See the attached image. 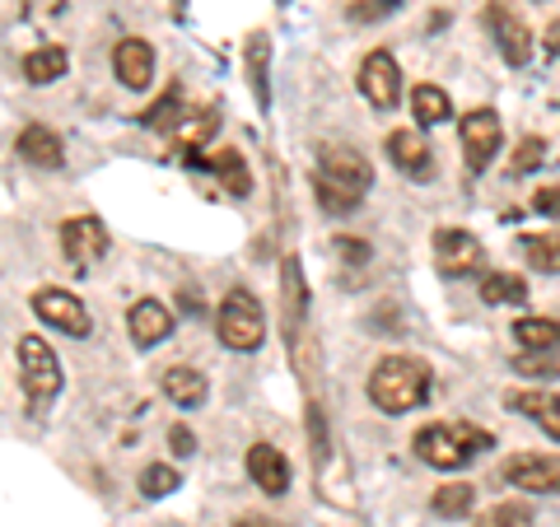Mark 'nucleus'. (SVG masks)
Listing matches in <instances>:
<instances>
[{
  "instance_id": "12",
  "label": "nucleus",
  "mask_w": 560,
  "mask_h": 527,
  "mask_svg": "<svg viewBox=\"0 0 560 527\" xmlns=\"http://www.w3.org/2000/svg\"><path fill=\"white\" fill-rule=\"evenodd\" d=\"M318 173L355 187V191H370V183H374L370 160H364L360 150H346V145H318Z\"/></svg>"
},
{
  "instance_id": "17",
  "label": "nucleus",
  "mask_w": 560,
  "mask_h": 527,
  "mask_svg": "<svg viewBox=\"0 0 560 527\" xmlns=\"http://www.w3.org/2000/svg\"><path fill=\"white\" fill-rule=\"evenodd\" d=\"M164 131H168L173 145L197 150V145H206V140L220 131V113L215 108H178V117H173Z\"/></svg>"
},
{
  "instance_id": "39",
  "label": "nucleus",
  "mask_w": 560,
  "mask_h": 527,
  "mask_svg": "<svg viewBox=\"0 0 560 527\" xmlns=\"http://www.w3.org/2000/svg\"><path fill=\"white\" fill-rule=\"evenodd\" d=\"M168 444H173V453H178V458H191V453H197V434H191L187 425H173V430H168Z\"/></svg>"
},
{
  "instance_id": "34",
  "label": "nucleus",
  "mask_w": 560,
  "mask_h": 527,
  "mask_svg": "<svg viewBox=\"0 0 560 527\" xmlns=\"http://www.w3.org/2000/svg\"><path fill=\"white\" fill-rule=\"evenodd\" d=\"M541 160H547V140L523 136L518 150H514V173H533V168H541Z\"/></svg>"
},
{
  "instance_id": "30",
  "label": "nucleus",
  "mask_w": 560,
  "mask_h": 527,
  "mask_svg": "<svg viewBox=\"0 0 560 527\" xmlns=\"http://www.w3.org/2000/svg\"><path fill=\"white\" fill-rule=\"evenodd\" d=\"M523 257H528L541 276H560V230L541 234V238H523Z\"/></svg>"
},
{
  "instance_id": "5",
  "label": "nucleus",
  "mask_w": 560,
  "mask_h": 527,
  "mask_svg": "<svg viewBox=\"0 0 560 527\" xmlns=\"http://www.w3.org/2000/svg\"><path fill=\"white\" fill-rule=\"evenodd\" d=\"M458 140H463V164L467 173H486L490 164H495V154H500V117L490 113V108H477V113H467L463 117V127H458Z\"/></svg>"
},
{
  "instance_id": "13",
  "label": "nucleus",
  "mask_w": 560,
  "mask_h": 527,
  "mask_svg": "<svg viewBox=\"0 0 560 527\" xmlns=\"http://www.w3.org/2000/svg\"><path fill=\"white\" fill-rule=\"evenodd\" d=\"M113 70L127 90H150L154 80V47L145 38H121L113 51Z\"/></svg>"
},
{
  "instance_id": "7",
  "label": "nucleus",
  "mask_w": 560,
  "mask_h": 527,
  "mask_svg": "<svg viewBox=\"0 0 560 527\" xmlns=\"http://www.w3.org/2000/svg\"><path fill=\"white\" fill-rule=\"evenodd\" d=\"M108 248H113V238H108V230H103L98 215H75V220L61 224V253H66V261L75 271L103 261V257H108Z\"/></svg>"
},
{
  "instance_id": "8",
  "label": "nucleus",
  "mask_w": 560,
  "mask_h": 527,
  "mask_svg": "<svg viewBox=\"0 0 560 527\" xmlns=\"http://www.w3.org/2000/svg\"><path fill=\"white\" fill-rule=\"evenodd\" d=\"M33 313H38L47 327L66 331V337H90L94 331V318H90V308H84V298H75L70 290H57V285L33 294Z\"/></svg>"
},
{
  "instance_id": "16",
  "label": "nucleus",
  "mask_w": 560,
  "mask_h": 527,
  "mask_svg": "<svg viewBox=\"0 0 560 527\" xmlns=\"http://www.w3.org/2000/svg\"><path fill=\"white\" fill-rule=\"evenodd\" d=\"M383 150H388V160L407 173V178H420L425 183L430 173H434V154H430V145L420 140L416 131H393L388 140H383Z\"/></svg>"
},
{
  "instance_id": "25",
  "label": "nucleus",
  "mask_w": 560,
  "mask_h": 527,
  "mask_svg": "<svg viewBox=\"0 0 560 527\" xmlns=\"http://www.w3.org/2000/svg\"><path fill=\"white\" fill-rule=\"evenodd\" d=\"M411 113H416L420 127H440V121L453 117V103H448V94L440 90V84H416L411 90Z\"/></svg>"
},
{
  "instance_id": "2",
  "label": "nucleus",
  "mask_w": 560,
  "mask_h": 527,
  "mask_svg": "<svg viewBox=\"0 0 560 527\" xmlns=\"http://www.w3.org/2000/svg\"><path fill=\"white\" fill-rule=\"evenodd\" d=\"M486 448H495V438H490L481 425H467V420L425 425V430L416 434V458L430 462L434 471H458V467H467Z\"/></svg>"
},
{
  "instance_id": "4",
  "label": "nucleus",
  "mask_w": 560,
  "mask_h": 527,
  "mask_svg": "<svg viewBox=\"0 0 560 527\" xmlns=\"http://www.w3.org/2000/svg\"><path fill=\"white\" fill-rule=\"evenodd\" d=\"M14 355H20V383H24L28 401L33 407H47L66 383L57 350H51L43 337H20V350H14Z\"/></svg>"
},
{
  "instance_id": "23",
  "label": "nucleus",
  "mask_w": 560,
  "mask_h": 527,
  "mask_svg": "<svg viewBox=\"0 0 560 527\" xmlns=\"http://www.w3.org/2000/svg\"><path fill=\"white\" fill-rule=\"evenodd\" d=\"M160 383H164L168 401H178L183 411H191V407H201V401H206V374H197V368H187V364L164 368Z\"/></svg>"
},
{
  "instance_id": "29",
  "label": "nucleus",
  "mask_w": 560,
  "mask_h": 527,
  "mask_svg": "<svg viewBox=\"0 0 560 527\" xmlns=\"http://www.w3.org/2000/svg\"><path fill=\"white\" fill-rule=\"evenodd\" d=\"M471 504H477V490L471 485H440L434 490V500H430V508L440 518H467Z\"/></svg>"
},
{
  "instance_id": "14",
  "label": "nucleus",
  "mask_w": 560,
  "mask_h": 527,
  "mask_svg": "<svg viewBox=\"0 0 560 527\" xmlns=\"http://www.w3.org/2000/svg\"><path fill=\"white\" fill-rule=\"evenodd\" d=\"M127 331L140 350H154L164 337H173V313L160 304V298H140V304L127 313Z\"/></svg>"
},
{
  "instance_id": "40",
  "label": "nucleus",
  "mask_w": 560,
  "mask_h": 527,
  "mask_svg": "<svg viewBox=\"0 0 560 527\" xmlns=\"http://www.w3.org/2000/svg\"><path fill=\"white\" fill-rule=\"evenodd\" d=\"M337 253L346 261H370V243H360V238H337Z\"/></svg>"
},
{
  "instance_id": "10",
  "label": "nucleus",
  "mask_w": 560,
  "mask_h": 527,
  "mask_svg": "<svg viewBox=\"0 0 560 527\" xmlns=\"http://www.w3.org/2000/svg\"><path fill=\"white\" fill-rule=\"evenodd\" d=\"M504 481L528 490V495H560V458H541V453H523V458L504 462Z\"/></svg>"
},
{
  "instance_id": "20",
  "label": "nucleus",
  "mask_w": 560,
  "mask_h": 527,
  "mask_svg": "<svg viewBox=\"0 0 560 527\" xmlns=\"http://www.w3.org/2000/svg\"><path fill=\"white\" fill-rule=\"evenodd\" d=\"M191 164H206V168L220 178V187L230 191V197H248V191H253V173H248V164H243V154H238V150H215L210 160L191 154Z\"/></svg>"
},
{
  "instance_id": "15",
  "label": "nucleus",
  "mask_w": 560,
  "mask_h": 527,
  "mask_svg": "<svg viewBox=\"0 0 560 527\" xmlns=\"http://www.w3.org/2000/svg\"><path fill=\"white\" fill-rule=\"evenodd\" d=\"M248 477L261 495H285L290 490V462L285 453L271 448V444H253L248 448Z\"/></svg>"
},
{
  "instance_id": "33",
  "label": "nucleus",
  "mask_w": 560,
  "mask_h": 527,
  "mask_svg": "<svg viewBox=\"0 0 560 527\" xmlns=\"http://www.w3.org/2000/svg\"><path fill=\"white\" fill-rule=\"evenodd\" d=\"M477 527H533V508L528 504H495L486 508V514L477 518Z\"/></svg>"
},
{
  "instance_id": "42",
  "label": "nucleus",
  "mask_w": 560,
  "mask_h": 527,
  "mask_svg": "<svg viewBox=\"0 0 560 527\" xmlns=\"http://www.w3.org/2000/svg\"><path fill=\"white\" fill-rule=\"evenodd\" d=\"M547 47H551V51H560V20L547 28Z\"/></svg>"
},
{
  "instance_id": "35",
  "label": "nucleus",
  "mask_w": 560,
  "mask_h": 527,
  "mask_svg": "<svg viewBox=\"0 0 560 527\" xmlns=\"http://www.w3.org/2000/svg\"><path fill=\"white\" fill-rule=\"evenodd\" d=\"M397 5H401V0H355V5L346 10V20H355V24H378V20H388Z\"/></svg>"
},
{
  "instance_id": "22",
  "label": "nucleus",
  "mask_w": 560,
  "mask_h": 527,
  "mask_svg": "<svg viewBox=\"0 0 560 527\" xmlns=\"http://www.w3.org/2000/svg\"><path fill=\"white\" fill-rule=\"evenodd\" d=\"M280 298H285L290 327L300 331V327H304V313H308V285H304L300 257H285V261H280Z\"/></svg>"
},
{
  "instance_id": "31",
  "label": "nucleus",
  "mask_w": 560,
  "mask_h": 527,
  "mask_svg": "<svg viewBox=\"0 0 560 527\" xmlns=\"http://www.w3.org/2000/svg\"><path fill=\"white\" fill-rule=\"evenodd\" d=\"M514 374H523V378H541V383L560 378L556 350H523V355H514Z\"/></svg>"
},
{
  "instance_id": "24",
  "label": "nucleus",
  "mask_w": 560,
  "mask_h": 527,
  "mask_svg": "<svg viewBox=\"0 0 560 527\" xmlns=\"http://www.w3.org/2000/svg\"><path fill=\"white\" fill-rule=\"evenodd\" d=\"M481 298L490 308H504V304H528V280L514 276V271H490L481 280Z\"/></svg>"
},
{
  "instance_id": "38",
  "label": "nucleus",
  "mask_w": 560,
  "mask_h": 527,
  "mask_svg": "<svg viewBox=\"0 0 560 527\" xmlns=\"http://www.w3.org/2000/svg\"><path fill=\"white\" fill-rule=\"evenodd\" d=\"M533 210H541V215L560 220V183H551V187H537V191H533Z\"/></svg>"
},
{
  "instance_id": "1",
  "label": "nucleus",
  "mask_w": 560,
  "mask_h": 527,
  "mask_svg": "<svg viewBox=\"0 0 560 527\" xmlns=\"http://www.w3.org/2000/svg\"><path fill=\"white\" fill-rule=\"evenodd\" d=\"M430 397V368L416 355H388L370 374V401L388 415H407Z\"/></svg>"
},
{
  "instance_id": "36",
  "label": "nucleus",
  "mask_w": 560,
  "mask_h": 527,
  "mask_svg": "<svg viewBox=\"0 0 560 527\" xmlns=\"http://www.w3.org/2000/svg\"><path fill=\"white\" fill-rule=\"evenodd\" d=\"M178 108H183V94H178V90H168V94H164L160 103H154V108H150L145 117H140V121H145V127H154V131H164L168 121L178 117Z\"/></svg>"
},
{
  "instance_id": "27",
  "label": "nucleus",
  "mask_w": 560,
  "mask_h": 527,
  "mask_svg": "<svg viewBox=\"0 0 560 527\" xmlns=\"http://www.w3.org/2000/svg\"><path fill=\"white\" fill-rule=\"evenodd\" d=\"M514 337L523 350H560V323L556 318H518Z\"/></svg>"
},
{
  "instance_id": "19",
  "label": "nucleus",
  "mask_w": 560,
  "mask_h": 527,
  "mask_svg": "<svg viewBox=\"0 0 560 527\" xmlns=\"http://www.w3.org/2000/svg\"><path fill=\"white\" fill-rule=\"evenodd\" d=\"M20 160H28L33 168H61L66 164V150H61V136L47 131V127H24L20 140H14Z\"/></svg>"
},
{
  "instance_id": "11",
  "label": "nucleus",
  "mask_w": 560,
  "mask_h": 527,
  "mask_svg": "<svg viewBox=\"0 0 560 527\" xmlns=\"http://www.w3.org/2000/svg\"><path fill=\"white\" fill-rule=\"evenodd\" d=\"M434 261H440L444 276H471V271H481L486 253L467 230H440L434 234Z\"/></svg>"
},
{
  "instance_id": "3",
  "label": "nucleus",
  "mask_w": 560,
  "mask_h": 527,
  "mask_svg": "<svg viewBox=\"0 0 560 527\" xmlns=\"http://www.w3.org/2000/svg\"><path fill=\"white\" fill-rule=\"evenodd\" d=\"M215 331L230 350H257L261 341H267V313H261V304L248 290H230L224 304H220Z\"/></svg>"
},
{
  "instance_id": "9",
  "label": "nucleus",
  "mask_w": 560,
  "mask_h": 527,
  "mask_svg": "<svg viewBox=\"0 0 560 527\" xmlns=\"http://www.w3.org/2000/svg\"><path fill=\"white\" fill-rule=\"evenodd\" d=\"M360 94L370 98L378 113L397 108V98H401V70H397V61H393V51L374 47L370 57L360 61Z\"/></svg>"
},
{
  "instance_id": "32",
  "label": "nucleus",
  "mask_w": 560,
  "mask_h": 527,
  "mask_svg": "<svg viewBox=\"0 0 560 527\" xmlns=\"http://www.w3.org/2000/svg\"><path fill=\"white\" fill-rule=\"evenodd\" d=\"M173 490H178V471H173L168 462H154V467L140 471V495L145 500H164V495H173Z\"/></svg>"
},
{
  "instance_id": "43",
  "label": "nucleus",
  "mask_w": 560,
  "mask_h": 527,
  "mask_svg": "<svg viewBox=\"0 0 560 527\" xmlns=\"http://www.w3.org/2000/svg\"><path fill=\"white\" fill-rule=\"evenodd\" d=\"M183 308H187V313H197V308H201V298L191 294V290H183Z\"/></svg>"
},
{
  "instance_id": "37",
  "label": "nucleus",
  "mask_w": 560,
  "mask_h": 527,
  "mask_svg": "<svg viewBox=\"0 0 560 527\" xmlns=\"http://www.w3.org/2000/svg\"><path fill=\"white\" fill-rule=\"evenodd\" d=\"M308 444H313V462L327 458V420L318 407H308Z\"/></svg>"
},
{
  "instance_id": "18",
  "label": "nucleus",
  "mask_w": 560,
  "mask_h": 527,
  "mask_svg": "<svg viewBox=\"0 0 560 527\" xmlns=\"http://www.w3.org/2000/svg\"><path fill=\"white\" fill-rule=\"evenodd\" d=\"M504 407L518 411V415H528L533 425H541V430H547L556 444H560V397H556V393H533V388H523V393L504 397Z\"/></svg>"
},
{
  "instance_id": "21",
  "label": "nucleus",
  "mask_w": 560,
  "mask_h": 527,
  "mask_svg": "<svg viewBox=\"0 0 560 527\" xmlns=\"http://www.w3.org/2000/svg\"><path fill=\"white\" fill-rule=\"evenodd\" d=\"M243 61H248V84L257 94V108H271V38L267 33H248Z\"/></svg>"
},
{
  "instance_id": "6",
  "label": "nucleus",
  "mask_w": 560,
  "mask_h": 527,
  "mask_svg": "<svg viewBox=\"0 0 560 527\" xmlns=\"http://www.w3.org/2000/svg\"><path fill=\"white\" fill-rule=\"evenodd\" d=\"M486 28H490V38H495L500 47V57L510 61V66H528L533 61V28L518 20V10H510L504 0H490L486 5Z\"/></svg>"
},
{
  "instance_id": "26",
  "label": "nucleus",
  "mask_w": 560,
  "mask_h": 527,
  "mask_svg": "<svg viewBox=\"0 0 560 527\" xmlns=\"http://www.w3.org/2000/svg\"><path fill=\"white\" fill-rule=\"evenodd\" d=\"M66 66H70V57H66V47H38V51H28L24 57V80L28 84H51V80H61L66 75Z\"/></svg>"
},
{
  "instance_id": "28",
  "label": "nucleus",
  "mask_w": 560,
  "mask_h": 527,
  "mask_svg": "<svg viewBox=\"0 0 560 527\" xmlns=\"http://www.w3.org/2000/svg\"><path fill=\"white\" fill-rule=\"evenodd\" d=\"M313 191H318V206L323 210H331V215H350L360 201H364V191H355V187H346V183H337V178H313Z\"/></svg>"
},
{
  "instance_id": "41",
  "label": "nucleus",
  "mask_w": 560,
  "mask_h": 527,
  "mask_svg": "<svg viewBox=\"0 0 560 527\" xmlns=\"http://www.w3.org/2000/svg\"><path fill=\"white\" fill-rule=\"evenodd\" d=\"M234 527H285V523H276V518H267V514H243Z\"/></svg>"
}]
</instances>
